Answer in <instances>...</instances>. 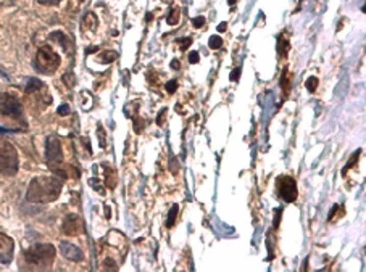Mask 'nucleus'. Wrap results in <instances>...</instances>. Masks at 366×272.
<instances>
[{
    "label": "nucleus",
    "instance_id": "nucleus-1",
    "mask_svg": "<svg viewBox=\"0 0 366 272\" xmlns=\"http://www.w3.org/2000/svg\"><path fill=\"white\" fill-rule=\"evenodd\" d=\"M62 185V179L57 177H34L29 184L26 198L34 203H48L60 197Z\"/></svg>",
    "mask_w": 366,
    "mask_h": 272
},
{
    "label": "nucleus",
    "instance_id": "nucleus-2",
    "mask_svg": "<svg viewBox=\"0 0 366 272\" xmlns=\"http://www.w3.org/2000/svg\"><path fill=\"white\" fill-rule=\"evenodd\" d=\"M23 256L29 266L37 267V269H48L52 267L55 261V248L54 245H48V243H39L26 250Z\"/></svg>",
    "mask_w": 366,
    "mask_h": 272
},
{
    "label": "nucleus",
    "instance_id": "nucleus-3",
    "mask_svg": "<svg viewBox=\"0 0 366 272\" xmlns=\"http://www.w3.org/2000/svg\"><path fill=\"white\" fill-rule=\"evenodd\" d=\"M60 63H62V60H60L58 53L54 52V48L50 45H44V47L39 48L34 66L40 74L48 76V74H54L57 71Z\"/></svg>",
    "mask_w": 366,
    "mask_h": 272
},
{
    "label": "nucleus",
    "instance_id": "nucleus-4",
    "mask_svg": "<svg viewBox=\"0 0 366 272\" xmlns=\"http://www.w3.org/2000/svg\"><path fill=\"white\" fill-rule=\"evenodd\" d=\"M18 152L16 148L5 140H0V173L13 176L18 173Z\"/></svg>",
    "mask_w": 366,
    "mask_h": 272
},
{
    "label": "nucleus",
    "instance_id": "nucleus-5",
    "mask_svg": "<svg viewBox=\"0 0 366 272\" xmlns=\"http://www.w3.org/2000/svg\"><path fill=\"white\" fill-rule=\"evenodd\" d=\"M45 156H47V163H48L50 169H54L57 173L58 166L63 163V150H62V144H60V139L57 135L47 137Z\"/></svg>",
    "mask_w": 366,
    "mask_h": 272
},
{
    "label": "nucleus",
    "instance_id": "nucleus-6",
    "mask_svg": "<svg viewBox=\"0 0 366 272\" xmlns=\"http://www.w3.org/2000/svg\"><path fill=\"white\" fill-rule=\"evenodd\" d=\"M0 115L13 119H23L21 102L12 94H0Z\"/></svg>",
    "mask_w": 366,
    "mask_h": 272
},
{
    "label": "nucleus",
    "instance_id": "nucleus-7",
    "mask_svg": "<svg viewBox=\"0 0 366 272\" xmlns=\"http://www.w3.org/2000/svg\"><path fill=\"white\" fill-rule=\"evenodd\" d=\"M276 190L278 195L286 201V203H292L297 200V182L296 179L290 176H279L276 179Z\"/></svg>",
    "mask_w": 366,
    "mask_h": 272
},
{
    "label": "nucleus",
    "instance_id": "nucleus-8",
    "mask_svg": "<svg viewBox=\"0 0 366 272\" xmlns=\"http://www.w3.org/2000/svg\"><path fill=\"white\" fill-rule=\"evenodd\" d=\"M15 241L8 235L0 232V264H10L13 259Z\"/></svg>",
    "mask_w": 366,
    "mask_h": 272
},
{
    "label": "nucleus",
    "instance_id": "nucleus-9",
    "mask_svg": "<svg viewBox=\"0 0 366 272\" xmlns=\"http://www.w3.org/2000/svg\"><path fill=\"white\" fill-rule=\"evenodd\" d=\"M60 253H62L63 258H66L69 261H83L84 259L83 251H81L76 245L69 243V241H62V243H60Z\"/></svg>",
    "mask_w": 366,
    "mask_h": 272
},
{
    "label": "nucleus",
    "instance_id": "nucleus-10",
    "mask_svg": "<svg viewBox=\"0 0 366 272\" xmlns=\"http://www.w3.org/2000/svg\"><path fill=\"white\" fill-rule=\"evenodd\" d=\"M84 230V224L76 214H69L66 216L65 223H63V232L66 235H78L79 232Z\"/></svg>",
    "mask_w": 366,
    "mask_h": 272
},
{
    "label": "nucleus",
    "instance_id": "nucleus-11",
    "mask_svg": "<svg viewBox=\"0 0 366 272\" xmlns=\"http://www.w3.org/2000/svg\"><path fill=\"white\" fill-rule=\"evenodd\" d=\"M40 87H42V83H40L37 77H28L26 86H25V92L33 94V92H36V90H39Z\"/></svg>",
    "mask_w": 366,
    "mask_h": 272
},
{
    "label": "nucleus",
    "instance_id": "nucleus-12",
    "mask_svg": "<svg viewBox=\"0 0 366 272\" xmlns=\"http://www.w3.org/2000/svg\"><path fill=\"white\" fill-rule=\"evenodd\" d=\"M50 40H58L60 42V45L63 47V50H68L69 48V40H68V37L62 33V31H55V33H52L50 34V37H48Z\"/></svg>",
    "mask_w": 366,
    "mask_h": 272
},
{
    "label": "nucleus",
    "instance_id": "nucleus-13",
    "mask_svg": "<svg viewBox=\"0 0 366 272\" xmlns=\"http://www.w3.org/2000/svg\"><path fill=\"white\" fill-rule=\"evenodd\" d=\"M99 21H97V16L94 13H86L84 18H83V26L87 28L89 31H94V29L97 28Z\"/></svg>",
    "mask_w": 366,
    "mask_h": 272
},
{
    "label": "nucleus",
    "instance_id": "nucleus-14",
    "mask_svg": "<svg viewBox=\"0 0 366 272\" xmlns=\"http://www.w3.org/2000/svg\"><path fill=\"white\" fill-rule=\"evenodd\" d=\"M281 89L284 90V95L289 94V90H290V73H289V69H284V71H282V76H281Z\"/></svg>",
    "mask_w": 366,
    "mask_h": 272
},
{
    "label": "nucleus",
    "instance_id": "nucleus-15",
    "mask_svg": "<svg viewBox=\"0 0 366 272\" xmlns=\"http://www.w3.org/2000/svg\"><path fill=\"white\" fill-rule=\"evenodd\" d=\"M289 52V42H287V37L286 36H279L278 39V53L284 58Z\"/></svg>",
    "mask_w": 366,
    "mask_h": 272
},
{
    "label": "nucleus",
    "instance_id": "nucleus-16",
    "mask_svg": "<svg viewBox=\"0 0 366 272\" xmlns=\"http://www.w3.org/2000/svg\"><path fill=\"white\" fill-rule=\"evenodd\" d=\"M179 213V205H173L169 213H168V219H166V227H173L175 226V221H176V216Z\"/></svg>",
    "mask_w": 366,
    "mask_h": 272
},
{
    "label": "nucleus",
    "instance_id": "nucleus-17",
    "mask_svg": "<svg viewBox=\"0 0 366 272\" xmlns=\"http://www.w3.org/2000/svg\"><path fill=\"white\" fill-rule=\"evenodd\" d=\"M179 16H181L179 10H178V8H173L171 12H169V15H168V18H166V23H168L169 26H176V24L179 23Z\"/></svg>",
    "mask_w": 366,
    "mask_h": 272
},
{
    "label": "nucleus",
    "instance_id": "nucleus-18",
    "mask_svg": "<svg viewBox=\"0 0 366 272\" xmlns=\"http://www.w3.org/2000/svg\"><path fill=\"white\" fill-rule=\"evenodd\" d=\"M100 57H104V58H100L102 63H111V62H115V60L118 58V53L113 52V50H107V52H104Z\"/></svg>",
    "mask_w": 366,
    "mask_h": 272
},
{
    "label": "nucleus",
    "instance_id": "nucleus-19",
    "mask_svg": "<svg viewBox=\"0 0 366 272\" xmlns=\"http://www.w3.org/2000/svg\"><path fill=\"white\" fill-rule=\"evenodd\" d=\"M360 155H361V148H360V150H357V152H355V153L352 155V158H350V161H349V165L344 168V176L347 174V171H349L350 168H353L355 165L358 163V158H360Z\"/></svg>",
    "mask_w": 366,
    "mask_h": 272
},
{
    "label": "nucleus",
    "instance_id": "nucleus-20",
    "mask_svg": "<svg viewBox=\"0 0 366 272\" xmlns=\"http://www.w3.org/2000/svg\"><path fill=\"white\" fill-rule=\"evenodd\" d=\"M221 45H223V39H221L219 36H211V37L208 39V47H210L211 50H218Z\"/></svg>",
    "mask_w": 366,
    "mask_h": 272
},
{
    "label": "nucleus",
    "instance_id": "nucleus-21",
    "mask_svg": "<svg viewBox=\"0 0 366 272\" xmlns=\"http://www.w3.org/2000/svg\"><path fill=\"white\" fill-rule=\"evenodd\" d=\"M305 86H307V89H308V92H314V90H316V87H318V77L316 76H310L308 79H307V83H305Z\"/></svg>",
    "mask_w": 366,
    "mask_h": 272
},
{
    "label": "nucleus",
    "instance_id": "nucleus-22",
    "mask_svg": "<svg viewBox=\"0 0 366 272\" xmlns=\"http://www.w3.org/2000/svg\"><path fill=\"white\" fill-rule=\"evenodd\" d=\"M176 44L179 45L181 50H187L189 45L192 44V37H182V39H178V40H176Z\"/></svg>",
    "mask_w": 366,
    "mask_h": 272
},
{
    "label": "nucleus",
    "instance_id": "nucleus-23",
    "mask_svg": "<svg viewBox=\"0 0 366 272\" xmlns=\"http://www.w3.org/2000/svg\"><path fill=\"white\" fill-rule=\"evenodd\" d=\"M166 92H169V94H175L176 92V89H178V83L176 80H169V83H166Z\"/></svg>",
    "mask_w": 366,
    "mask_h": 272
},
{
    "label": "nucleus",
    "instance_id": "nucleus-24",
    "mask_svg": "<svg viewBox=\"0 0 366 272\" xmlns=\"http://www.w3.org/2000/svg\"><path fill=\"white\" fill-rule=\"evenodd\" d=\"M60 116H66V115H69L71 113V110H69V105H66V103H63V105H60V108H58V112H57Z\"/></svg>",
    "mask_w": 366,
    "mask_h": 272
},
{
    "label": "nucleus",
    "instance_id": "nucleus-25",
    "mask_svg": "<svg viewBox=\"0 0 366 272\" xmlns=\"http://www.w3.org/2000/svg\"><path fill=\"white\" fill-rule=\"evenodd\" d=\"M240 73H242V69H240V68H236V69H234V71L229 74V79L232 80V83H237L239 77H240Z\"/></svg>",
    "mask_w": 366,
    "mask_h": 272
},
{
    "label": "nucleus",
    "instance_id": "nucleus-26",
    "mask_svg": "<svg viewBox=\"0 0 366 272\" xmlns=\"http://www.w3.org/2000/svg\"><path fill=\"white\" fill-rule=\"evenodd\" d=\"M192 24H194V28H202L203 24H205V18L203 16H197L192 19Z\"/></svg>",
    "mask_w": 366,
    "mask_h": 272
},
{
    "label": "nucleus",
    "instance_id": "nucleus-27",
    "mask_svg": "<svg viewBox=\"0 0 366 272\" xmlns=\"http://www.w3.org/2000/svg\"><path fill=\"white\" fill-rule=\"evenodd\" d=\"M63 80H65V84H68V87H73V86H75V77H73V74H71V73L65 74V76H63Z\"/></svg>",
    "mask_w": 366,
    "mask_h": 272
},
{
    "label": "nucleus",
    "instance_id": "nucleus-28",
    "mask_svg": "<svg viewBox=\"0 0 366 272\" xmlns=\"http://www.w3.org/2000/svg\"><path fill=\"white\" fill-rule=\"evenodd\" d=\"M281 214H282V209H276V214H274V229H278L279 227V221H281Z\"/></svg>",
    "mask_w": 366,
    "mask_h": 272
},
{
    "label": "nucleus",
    "instance_id": "nucleus-29",
    "mask_svg": "<svg viewBox=\"0 0 366 272\" xmlns=\"http://www.w3.org/2000/svg\"><path fill=\"white\" fill-rule=\"evenodd\" d=\"M189 62H190L192 65L199 63V62H200V58H199V52H190V53H189Z\"/></svg>",
    "mask_w": 366,
    "mask_h": 272
},
{
    "label": "nucleus",
    "instance_id": "nucleus-30",
    "mask_svg": "<svg viewBox=\"0 0 366 272\" xmlns=\"http://www.w3.org/2000/svg\"><path fill=\"white\" fill-rule=\"evenodd\" d=\"M165 115H166V108L161 110V112L158 113V116H157V124H158V126H163V118H165Z\"/></svg>",
    "mask_w": 366,
    "mask_h": 272
},
{
    "label": "nucleus",
    "instance_id": "nucleus-31",
    "mask_svg": "<svg viewBox=\"0 0 366 272\" xmlns=\"http://www.w3.org/2000/svg\"><path fill=\"white\" fill-rule=\"evenodd\" d=\"M15 132H19V129H8L0 126V134H15Z\"/></svg>",
    "mask_w": 366,
    "mask_h": 272
},
{
    "label": "nucleus",
    "instance_id": "nucleus-32",
    "mask_svg": "<svg viewBox=\"0 0 366 272\" xmlns=\"http://www.w3.org/2000/svg\"><path fill=\"white\" fill-rule=\"evenodd\" d=\"M40 5H58L60 0H37Z\"/></svg>",
    "mask_w": 366,
    "mask_h": 272
},
{
    "label": "nucleus",
    "instance_id": "nucleus-33",
    "mask_svg": "<svg viewBox=\"0 0 366 272\" xmlns=\"http://www.w3.org/2000/svg\"><path fill=\"white\" fill-rule=\"evenodd\" d=\"M339 209V205H334L332 208H331V213H329V216H328V221H332V217H334V214H335V211Z\"/></svg>",
    "mask_w": 366,
    "mask_h": 272
},
{
    "label": "nucleus",
    "instance_id": "nucleus-34",
    "mask_svg": "<svg viewBox=\"0 0 366 272\" xmlns=\"http://www.w3.org/2000/svg\"><path fill=\"white\" fill-rule=\"evenodd\" d=\"M226 28H228V23H226V21H223V23L218 24V31H219V33H225V31H226Z\"/></svg>",
    "mask_w": 366,
    "mask_h": 272
},
{
    "label": "nucleus",
    "instance_id": "nucleus-35",
    "mask_svg": "<svg viewBox=\"0 0 366 272\" xmlns=\"http://www.w3.org/2000/svg\"><path fill=\"white\" fill-rule=\"evenodd\" d=\"M171 68H173V69H179V68H181V62H179V60H173V62H171Z\"/></svg>",
    "mask_w": 366,
    "mask_h": 272
},
{
    "label": "nucleus",
    "instance_id": "nucleus-36",
    "mask_svg": "<svg viewBox=\"0 0 366 272\" xmlns=\"http://www.w3.org/2000/svg\"><path fill=\"white\" fill-rule=\"evenodd\" d=\"M94 52H97V47H92V48H87V50H86L87 55H89V53H94Z\"/></svg>",
    "mask_w": 366,
    "mask_h": 272
},
{
    "label": "nucleus",
    "instance_id": "nucleus-37",
    "mask_svg": "<svg viewBox=\"0 0 366 272\" xmlns=\"http://www.w3.org/2000/svg\"><path fill=\"white\" fill-rule=\"evenodd\" d=\"M236 2H237V0H228L229 7H232V8H234V5H236Z\"/></svg>",
    "mask_w": 366,
    "mask_h": 272
}]
</instances>
